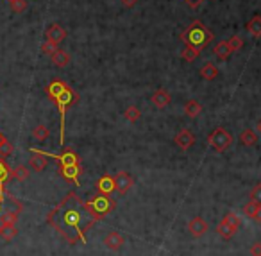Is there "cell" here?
Wrapping results in <instances>:
<instances>
[{
    "label": "cell",
    "instance_id": "obj_1",
    "mask_svg": "<svg viewBox=\"0 0 261 256\" xmlns=\"http://www.w3.org/2000/svg\"><path fill=\"white\" fill-rule=\"evenodd\" d=\"M47 222L70 246H75V244H86V233L91 229L95 219L86 209L84 201L75 192H70L63 197L56 208L48 211Z\"/></svg>",
    "mask_w": 261,
    "mask_h": 256
},
{
    "label": "cell",
    "instance_id": "obj_2",
    "mask_svg": "<svg viewBox=\"0 0 261 256\" xmlns=\"http://www.w3.org/2000/svg\"><path fill=\"white\" fill-rule=\"evenodd\" d=\"M181 40L186 47H193L197 51H202V49H206L213 42V33L206 27L201 20H195V22H191L184 29V33L181 34Z\"/></svg>",
    "mask_w": 261,
    "mask_h": 256
},
{
    "label": "cell",
    "instance_id": "obj_3",
    "mask_svg": "<svg viewBox=\"0 0 261 256\" xmlns=\"http://www.w3.org/2000/svg\"><path fill=\"white\" fill-rule=\"evenodd\" d=\"M84 206L89 211V215L95 219V222L100 219H104L106 215H109L115 209V201L109 196H104V194H97V196L89 197L88 201H84Z\"/></svg>",
    "mask_w": 261,
    "mask_h": 256
},
{
    "label": "cell",
    "instance_id": "obj_4",
    "mask_svg": "<svg viewBox=\"0 0 261 256\" xmlns=\"http://www.w3.org/2000/svg\"><path fill=\"white\" fill-rule=\"evenodd\" d=\"M77 99H79L77 97V93H75L74 90L68 86V88L61 93L56 101H54V104L57 106L59 115H61V131H59V144L61 145L65 144V116H66V111H68V107L70 106H74Z\"/></svg>",
    "mask_w": 261,
    "mask_h": 256
},
{
    "label": "cell",
    "instance_id": "obj_5",
    "mask_svg": "<svg viewBox=\"0 0 261 256\" xmlns=\"http://www.w3.org/2000/svg\"><path fill=\"white\" fill-rule=\"evenodd\" d=\"M208 144H210L217 153H224L225 149H229V145L233 144V136L229 135L224 127H215V129L211 131V135L208 136Z\"/></svg>",
    "mask_w": 261,
    "mask_h": 256
},
{
    "label": "cell",
    "instance_id": "obj_6",
    "mask_svg": "<svg viewBox=\"0 0 261 256\" xmlns=\"http://www.w3.org/2000/svg\"><path fill=\"white\" fill-rule=\"evenodd\" d=\"M47 158H54L57 163H59V167H66V165H79L81 159L79 156L74 153L72 149H65L61 154H50V153H43Z\"/></svg>",
    "mask_w": 261,
    "mask_h": 256
},
{
    "label": "cell",
    "instance_id": "obj_7",
    "mask_svg": "<svg viewBox=\"0 0 261 256\" xmlns=\"http://www.w3.org/2000/svg\"><path fill=\"white\" fill-rule=\"evenodd\" d=\"M115 186H117V194H120V196H126L127 192L132 188V185H134V179H132V176H130L129 172H124V170H120V172L115 174Z\"/></svg>",
    "mask_w": 261,
    "mask_h": 256
},
{
    "label": "cell",
    "instance_id": "obj_8",
    "mask_svg": "<svg viewBox=\"0 0 261 256\" xmlns=\"http://www.w3.org/2000/svg\"><path fill=\"white\" fill-rule=\"evenodd\" d=\"M210 229V226H208V222H206L202 217H193V219L188 222V233H190L193 238H201L202 235H206V231Z\"/></svg>",
    "mask_w": 261,
    "mask_h": 256
},
{
    "label": "cell",
    "instance_id": "obj_9",
    "mask_svg": "<svg viewBox=\"0 0 261 256\" xmlns=\"http://www.w3.org/2000/svg\"><path fill=\"white\" fill-rule=\"evenodd\" d=\"M174 142L177 144V147L179 149H182V151H188L191 147V145L195 144V135L191 133L190 129H181L175 135V138H174Z\"/></svg>",
    "mask_w": 261,
    "mask_h": 256
},
{
    "label": "cell",
    "instance_id": "obj_10",
    "mask_svg": "<svg viewBox=\"0 0 261 256\" xmlns=\"http://www.w3.org/2000/svg\"><path fill=\"white\" fill-rule=\"evenodd\" d=\"M31 153H33V158L29 159V167L33 168L34 172H42V170H45L47 168V156L42 153V151H36V149H31Z\"/></svg>",
    "mask_w": 261,
    "mask_h": 256
},
{
    "label": "cell",
    "instance_id": "obj_11",
    "mask_svg": "<svg viewBox=\"0 0 261 256\" xmlns=\"http://www.w3.org/2000/svg\"><path fill=\"white\" fill-rule=\"evenodd\" d=\"M45 36H47L48 42L59 45V43L66 38V31L61 27L59 23H52V25H48L47 31H45Z\"/></svg>",
    "mask_w": 261,
    "mask_h": 256
},
{
    "label": "cell",
    "instance_id": "obj_12",
    "mask_svg": "<svg viewBox=\"0 0 261 256\" xmlns=\"http://www.w3.org/2000/svg\"><path fill=\"white\" fill-rule=\"evenodd\" d=\"M124 242H126V240H124V237H122L118 231H109L106 237H104V246H106L109 251H120Z\"/></svg>",
    "mask_w": 261,
    "mask_h": 256
},
{
    "label": "cell",
    "instance_id": "obj_13",
    "mask_svg": "<svg viewBox=\"0 0 261 256\" xmlns=\"http://www.w3.org/2000/svg\"><path fill=\"white\" fill-rule=\"evenodd\" d=\"M97 192L98 194H104V196H111L117 192V186H115V177L113 176H102L97 181Z\"/></svg>",
    "mask_w": 261,
    "mask_h": 256
},
{
    "label": "cell",
    "instance_id": "obj_14",
    "mask_svg": "<svg viewBox=\"0 0 261 256\" xmlns=\"http://www.w3.org/2000/svg\"><path fill=\"white\" fill-rule=\"evenodd\" d=\"M61 177H65L66 181L79 185V176H81V165H66V167H59Z\"/></svg>",
    "mask_w": 261,
    "mask_h": 256
},
{
    "label": "cell",
    "instance_id": "obj_15",
    "mask_svg": "<svg viewBox=\"0 0 261 256\" xmlns=\"http://www.w3.org/2000/svg\"><path fill=\"white\" fill-rule=\"evenodd\" d=\"M150 101H152V104H154L156 107L163 109V107L170 106V102H172V97H170V93H168L167 90L159 88V90H156V92L152 93Z\"/></svg>",
    "mask_w": 261,
    "mask_h": 256
},
{
    "label": "cell",
    "instance_id": "obj_16",
    "mask_svg": "<svg viewBox=\"0 0 261 256\" xmlns=\"http://www.w3.org/2000/svg\"><path fill=\"white\" fill-rule=\"evenodd\" d=\"M66 88H68V84H66L65 81H59V79H56V81H52V83L48 84L47 88H45V92H47L48 99H50L52 102H54V101H56V99L59 97L61 93L65 92Z\"/></svg>",
    "mask_w": 261,
    "mask_h": 256
},
{
    "label": "cell",
    "instance_id": "obj_17",
    "mask_svg": "<svg viewBox=\"0 0 261 256\" xmlns=\"http://www.w3.org/2000/svg\"><path fill=\"white\" fill-rule=\"evenodd\" d=\"M18 215L20 211L18 209H2L0 213V224H5V226H16L18 222Z\"/></svg>",
    "mask_w": 261,
    "mask_h": 256
},
{
    "label": "cell",
    "instance_id": "obj_18",
    "mask_svg": "<svg viewBox=\"0 0 261 256\" xmlns=\"http://www.w3.org/2000/svg\"><path fill=\"white\" fill-rule=\"evenodd\" d=\"M202 113V104L199 102V101H188L186 104H184V115L190 116V118H195V116H199Z\"/></svg>",
    "mask_w": 261,
    "mask_h": 256
},
{
    "label": "cell",
    "instance_id": "obj_19",
    "mask_svg": "<svg viewBox=\"0 0 261 256\" xmlns=\"http://www.w3.org/2000/svg\"><path fill=\"white\" fill-rule=\"evenodd\" d=\"M50 57H52V63L56 66H59V68H63V66H66L70 63V54L66 51H61V49H57Z\"/></svg>",
    "mask_w": 261,
    "mask_h": 256
},
{
    "label": "cell",
    "instance_id": "obj_20",
    "mask_svg": "<svg viewBox=\"0 0 261 256\" xmlns=\"http://www.w3.org/2000/svg\"><path fill=\"white\" fill-rule=\"evenodd\" d=\"M213 52H215V56L218 57V59H222V61H225L229 56H231V54H233V51H231V47H229L227 42L217 43V45L213 47Z\"/></svg>",
    "mask_w": 261,
    "mask_h": 256
},
{
    "label": "cell",
    "instance_id": "obj_21",
    "mask_svg": "<svg viewBox=\"0 0 261 256\" xmlns=\"http://www.w3.org/2000/svg\"><path fill=\"white\" fill-rule=\"evenodd\" d=\"M240 142L247 147H252V145L258 144V133L254 129H243L242 135H240Z\"/></svg>",
    "mask_w": 261,
    "mask_h": 256
},
{
    "label": "cell",
    "instance_id": "obj_22",
    "mask_svg": "<svg viewBox=\"0 0 261 256\" xmlns=\"http://www.w3.org/2000/svg\"><path fill=\"white\" fill-rule=\"evenodd\" d=\"M11 179V168L5 165V159H0V192H5V183Z\"/></svg>",
    "mask_w": 261,
    "mask_h": 256
},
{
    "label": "cell",
    "instance_id": "obj_23",
    "mask_svg": "<svg viewBox=\"0 0 261 256\" xmlns=\"http://www.w3.org/2000/svg\"><path fill=\"white\" fill-rule=\"evenodd\" d=\"M18 235V229L16 226H5V224H0V238L5 240V242H11L14 237Z\"/></svg>",
    "mask_w": 261,
    "mask_h": 256
},
{
    "label": "cell",
    "instance_id": "obj_24",
    "mask_svg": "<svg viewBox=\"0 0 261 256\" xmlns=\"http://www.w3.org/2000/svg\"><path fill=\"white\" fill-rule=\"evenodd\" d=\"M201 75H202V79L213 81V79H217V75H218V68H217L213 63H206L201 68Z\"/></svg>",
    "mask_w": 261,
    "mask_h": 256
},
{
    "label": "cell",
    "instance_id": "obj_25",
    "mask_svg": "<svg viewBox=\"0 0 261 256\" xmlns=\"http://www.w3.org/2000/svg\"><path fill=\"white\" fill-rule=\"evenodd\" d=\"M247 31L254 38L261 36V16H260V14H254V16H252V20L247 23Z\"/></svg>",
    "mask_w": 261,
    "mask_h": 256
},
{
    "label": "cell",
    "instance_id": "obj_26",
    "mask_svg": "<svg viewBox=\"0 0 261 256\" xmlns=\"http://www.w3.org/2000/svg\"><path fill=\"white\" fill-rule=\"evenodd\" d=\"M217 233H218L220 237L225 238V240H229V238H233L234 235H236V229H233L231 226H229L225 220H222V222L217 226Z\"/></svg>",
    "mask_w": 261,
    "mask_h": 256
},
{
    "label": "cell",
    "instance_id": "obj_27",
    "mask_svg": "<svg viewBox=\"0 0 261 256\" xmlns=\"http://www.w3.org/2000/svg\"><path fill=\"white\" fill-rule=\"evenodd\" d=\"M29 174L31 172H29V168L25 165H18V167L11 168V177L16 179V181H27Z\"/></svg>",
    "mask_w": 261,
    "mask_h": 256
},
{
    "label": "cell",
    "instance_id": "obj_28",
    "mask_svg": "<svg viewBox=\"0 0 261 256\" xmlns=\"http://www.w3.org/2000/svg\"><path fill=\"white\" fill-rule=\"evenodd\" d=\"M33 136L38 140V142H45V140L50 136V131H48L47 126H43V124H40V126H36L33 129Z\"/></svg>",
    "mask_w": 261,
    "mask_h": 256
},
{
    "label": "cell",
    "instance_id": "obj_29",
    "mask_svg": "<svg viewBox=\"0 0 261 256\" xmlns=\"http://www.w3.org/2000/svg\"><path fill=\"white\" fill-rule=\"evenodd\" d=\"M199 54H201V51H197V49H193V47H184V49L181 51V57L184 61H188V63L195 61L197 57H199Z\"/></svg>",
    "mask_w": 261,
    "mask_h": 256
},
{
    "label": "cell",
    "instance_id": "obj_30",
    "mask_svg": "<svg viewBox=\"0 0 261 256\" xmlns=\"http://www.w3.org/2000/svg\"><path fill=\"white\" fill-rule=\"evenodd\" d=\"M124 116H126L127 120L129 122H138L141 118V111H140V107H136V106H129L126 109V113H124Z\"/></svg>",
    "mask_w": 261,
    "mask_h": 256
},
{
    "label": "cell",
    "instance_id": "obj_31",
    "mask_svg": "<svg viewBox=\"0 0 261 256\" xmlns=\"http://www.w3.org/2000/svg\"><path fill=\"white\" fill-rule=\"evenodd\" d=\"M224 220H225V222H227L233 229H236V231L240 229V226H242V220H240V217H238V215L234 213V211H227V213H225V217H224Z\"/></svg>",
    "mask_w": 261,
    "mask_h": 256
},
{
    "label": "cell",
    "instance_id": "obj_32",
    "mask_svg": "<svg viewBox=\"0 0 261 256\" xmlns=\"http://www.w3.org/2000/svg\"><path fill=\"white\" fill-rule=\"evenodd\" d=\"M9 7L13 13L20 14L27 9V0H9Z\"/></svg>",
    "mask_w": 261,
    "mask_h": 256
},
{
    "label": "cell",
    "instance_id": "obj_33",
    "mask_svg": "<svg viewBox=\"0 0 261 256\" xmlns=\"http://www.w3.org/2000/svg\"><path fill=\"white\" fill-rule=\"evenodd\" d=\"M13 144H11L9 140H4L2 144H0V159H5L7 156H11L13 154Z\"/></svg>",
    "mask_w": 261,
    "mask_h": 256
},
{
    "label": "cell",
    "instance_id": "obj_34",
    "mask_svg": "<svg viewBox=\"0 0 261 256\" xmlns=\"http://www.w3.org/2000/svg\"><path fill=\"white\" fill-rule=\"evenodd\" d=\"M258 208H260V205H256V203H252V201H249L247 205H243L242 211H243V215H247V217L254 219V215H256Z\"/></svg>",
    "mask_w": 261,
    "mask_h": 256
},
{
    "label": "cell",
    "instance_id": "obj_35",
    "mask_svg": "<svg viewBox=\"0 0 261 256\" xmlns=\"http://www.w3.org/2000/svg\"><path fill=\"white\" fill-rule=\"evenodd\" d=\"M227 43H229V47H231V51H240V49H242L243 47V40L240 36H231L227 40Z\"/></svg>",
    "mask_w": 261,
    "mask_h": 256
},
{
    "label": "cell",
    "instance_id": "obj_36",
    "mask_svg": "<svg viewBox=\"0 0 261 256\" xmlns=\"http://www.w3.org/2000/svg\"><path fill=\"white\" fill-rule=\"evenodd\" d=\"M57 51V45L56 43H52V42H45V43H42V52L43 54H47V56H52V54H54V52Z\"/></svg>",
    "mask_w": 261,
    "mask_h": 256
},
{
    "label": "cell",
    "instance_id": "obj_37",
    "mask_svg": "<svg viewBox=\"0 0 261 256\" xmlns=\"http://www.w3.org/2000/svg\"><path fill=\"white\" fill-rule=\"evenodd\" d=\"M251 201H252V203H256V205L261 206V183H260V185L254 186V188H252V192H251Z\"/></svg>",
    "mask_w": 261,
    "mask_h": 256
},
{
    "label": "cell",
    "instance_id": "obj_38",
    "mask_svg": "<svg viewBox=\"0 0 261 256\" xmlns=\"http://www.w3.org/2000/svg\"><path fill=\"white\" fill-rule=\"evenodd\" d=\"M249 251H251V256H261V242H254Z\"/></svg>",
    "mask_w": 261,
    "mask_h": 256
},
{
    "label": "cell",
    "instance_id": "obj_39",
    "mask_svg": "<svg viewBox=\"0 0 261 256\" xmlns=\"http://www.w3.org/2000/svg\"><path fill=\"white\" fill-rule=\"evenodd\" d=\"M136 2H138V0H122V4L126 5V7H132Z\"/></svg>",
    "mask_w": 261,
    "mask_h": 256
},
{
    "label": "cell",
    "instance_id": "obj_40",
    "mask_svg": "<svg viewBox=\"0 0 261 256\" xmlns=\"http://www.w3.org/2000/svg\"><path fill=\"white\" fill-rule=\"evenodd\" d=\"M202 0H186V4L191 5V7H199V4H201Z\"/></svg>",
    "mask_w": 261,
    "mask_h": 256
},
{
    "label": "cell",
    "instance_id": "obj_41",
    "mask_svg": "<svg viewBox=\"0 0 261 256\" xmlns=\"http://www.w3.org/2000/svg\"><path fill=\"white\" fill-rule=\"evenodd\" d=\"M254 220H258V222H261V206L258 208L256 215H254Z\"/></svg>",
    "mask_w": 261,
    "mask_h": 256
},
{
    "label": "cell",
    "instance_id": "obj_42",
    "mask_svg": "<svg viewBox=\"0 0 261 256\" xmlns=\"http://www.w3.org/2000/svg\"><path fill=\"white\" fill-rule=\"evenodd\" d=\"M256 133H258V135L261 136V120H260V122H258V124H256Z\"/></svg>",
    "mask_w": 261,
    "mask_h": 256
},
{
    "label": "cell",
    "instance_id": "obj_43",
    "mask_svg": "<svg viewBox=\"0 0 261 256\" xmlns=\"http://www.w3.org/2000/svg\"><path fill=\"white\" fill-rule=\"evenodd\" d=\"M4 140H5V136L2 135V133H0V144H2V142H4Z\"/></svg>",
    "mask_w": 261,
    "mask_h": 256
}]
</instances>
